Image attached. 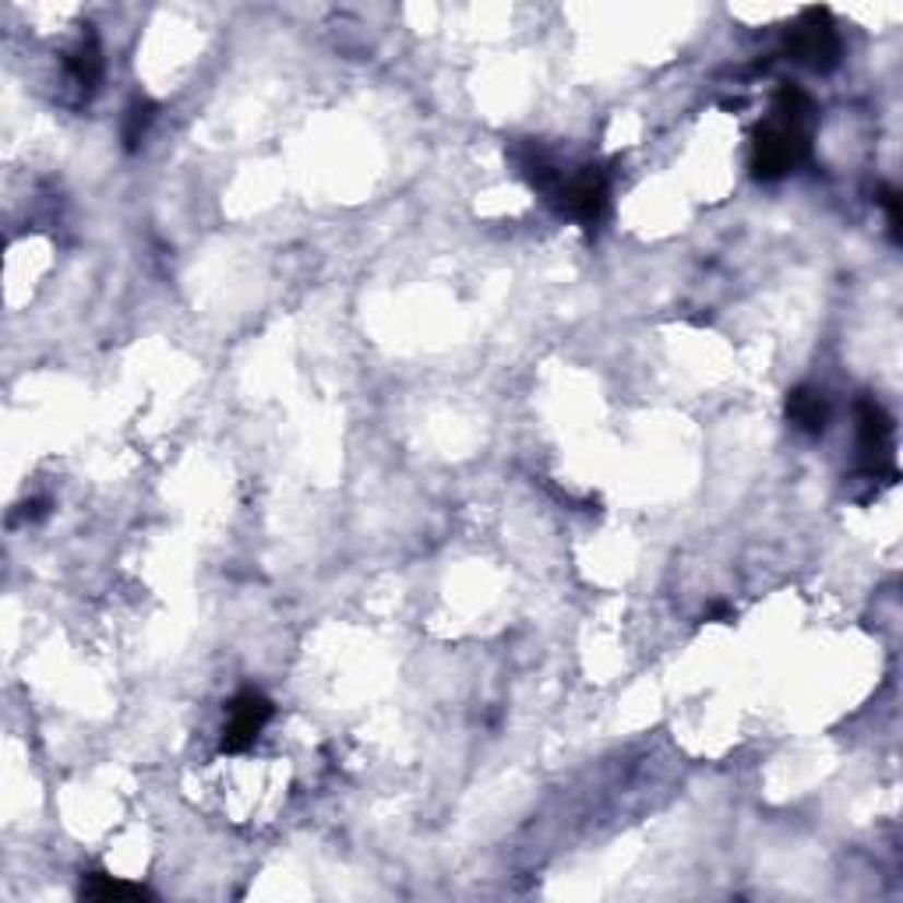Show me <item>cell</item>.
I'll list each match as a JSON object with an SVG mask.
<instances>
[{
	"label": "cell",
	"mask_w": 903,
	"mask_h": 903,
	"mask_svg": "<svg viewBox=\"0 0 903 903\" xmlns=\"http://www.w3.org/2000/svg\"><path fill=\"white\" fill-rule=\"evenodd\" d=\"M152 117H156V106H152L148 99H134V103H131L128 120H124V142H128V148H138V142H142V134H145L148 124H152Z\"/></svg>",
	"instance_id": "cell-10"
},
{
	"label": "cell",
	"mask_w": 903,
	"mask_h": 903,
	"mask_svg": "<svg viewBox=\"0 0 903 903\" xmlns=\"http://www.w3.org/2000/svg\"><path fill=\"white\" fill-rule=\"evenodd\" d=\"M879 205L886 209V219H890L893 237H900V194H896V188H882Z\"/></svg>",
	"instance_id": "cell-11"
},
{
	"label": "cell",
	"mask_w": 903,
	"mask_h": 903,
	"mask_svg": "<svg viewBox=\"0 0 903 903\" xmlns=\"http://www.w3.org/2000/svg\"><path fill=\"white\" fill-rule=\"evenodd\" d=\"M272 699L262 696L258 688H243L240 696H234L226 710V727H223V752H243L258 741V734L265 730V724L272 721Z\"/></svg>",
	"instance_id": "cell-3"
},
{
	"label": "cell",
	"mask_w": 903,
	"mask_h": 903,
	"mask_svg": "<svg viewBox=\"0 0 903 903\" xmlns=\"http://www.w3.org/2000/svg\"><path fill=\"white\" fill-rule=\"evenodd\" d=\"M787 417L791 424L798 427L805 435H822L825 431V420H830V403H825V395L819 389H794L787 395Z\"/></svg>",
	"instance_id": "cell-6"
},
{
	"label": "cell",
	"mask_w": 903,
	"mask_h": 903,
	"mask_svg": "<svg viewBox=\"0 0 903 903\" xmlns=\"http://www.w3.org/2000/svg\"><path fill=\"white\" fill-rule=\"evenodd\" d=\"M706 618H710V621H730V618H734V610H730V607H724V604H713Z\"/></svg>",
	"instance_id": "cell-12"
},
{
	"label": "cell",
	"mask_w": 903,
	"mask_h": 903,
	"mask_svg": "<svg viewBox=\"0 0 903 903\" xmlns=\"http://www.w3.org/2000/svg\"><path fill=\"white\" fill-rule=\"evenodd\" d=\"M555 202L561 205V212H569L575 223L596 226L607 212V177H604V170L586 166L583 174L561 180Z\"/></svg>",
	"instance_id": "cell-4"
},
{
	"label": "cell",
	"mask_w": 903,
	"mask_h": 903,
	"mask_svg": "<svg viewBox=\"0 0 903 903\" xmlns=\"http://www.w3.org/2000/svg\"><path fill=\"white\" fill-rule=\"evenodd\" d=\"M890 438H893V420L876 400L858 403V441H862V459L871 477H879L886 470L890 477H896V470L890 466Z\"/></svg>",
	"instance_id": "cell-5"
},
{
	"label": "cell",
	"mask_w": 903,
	"mask_h": 903,
	"mask_svg": "<svg viewBox=\"0 0 903 903\" xmlns=\"http://www.w3.org/2000/svg\"><path fill=\"white\" fill-rule=\"evenodd\" d=\"M68 68H71V74H74V82H79L82 88H96L99 85V79H103V57H99V43L96 39H85L79 50L71 54V60H68Z\"/></svg>",
	"instance_id": "cell-8"
},
{
	"label": "cell",
	"mask_w": 903,
	"mask_h": 903,
	"mask_svg": "<svg viewBox=\"0 0 903 903\" xmlns=\"http://www.w3.org/2000/svg\"><path fill=\"white\" fill-rule=\"evenodd\" d=\"M787 50L794 60L816 68V71H830L840 60V36L833 28V19L825 8H808L798 25L787 33Z\"/></svg>",
	"instance_id": "cell-2"
},
{
	"label": "cell",
	"mask_w": 903,
	"mask_h": 903,
	"mask_svg": "<svg viewBox=\"0 0 903 903\" xmlns=\"http://www.w3.org/2000/svg\"><path fill=\"white\" fill-rule=\"evenodd\" d=\"M808 159V134L805 128H791L784 120L756 131L752 145V170L759 180H780Z\"/></svg>",
	"instance_id": "cell-1"
},
{
	"label": "cell",
	"mask_w": 903,
	"mask_h": 903,
	"mask_svg": "<svg viewBox=\"0 0 903 903\" xmlns=\"http://www.w3.org/2000/svg\"><path fill=\"white\" fill-rule=\"evenodd\" d=\"M776 114H780V120H784V124L805 128V120L816 114V103H812V96H808L805 88L784 85V88L776 92Z\"/></svg>",
	"instance_id": "cell-9"
},
{
	"label": "cell",
	"mask_w": 903,
	"mask_h": 903,
	"mask_svg": "<svg viewBox=\"0 0 903 903\" xmlns=\"http://www.w3.org/2000/svg\"><path fill=\"white\" fill-rule=\"evenodd\" d=\"M82 893L92 896V900H138V896H148L145 886L128 882V879H114V876H106V871H88V876L82 879Z\"/></svg>",
	"instance_id": "cell-7"
}]
</instances>
